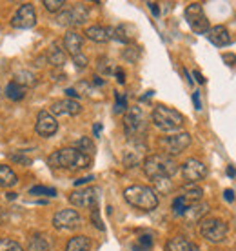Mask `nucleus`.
<instances>
[{"mask_svg":"<svg viewBox=\"0 0 236 251\" xmlns=\"http://www.w3.org/2000/svg\"><path fill=\"white\" fill-rule=\"evenodd\" d=\"M93 133H94V137H100V133H102V124H94Z\"/></svg>","mask_w":236,"mask_h":251,"instance_id":"09e8293b","label":"nucleus"},{"mask_svg":"<svg viewBox=\"0 0 236 251\" xmlns=\"http://www.w3.org/2000/svg\"><path fill=\"white\" fill-rule=\"evenodd\" d=\"M207 211H209V206H207L205 202H196V204H191V206L187 207V211L184 213V217H186L189 222H200L202 217H204Z\"/></svg>","mask_w":236,"mask_h":251,"instance_id":"5701e85b","label":"nucleus"},{"mask_svg":"<svg viewBox=\"0 0 236 251\" xmlns=\"http://www.w3.org/2000/svg\"><path fill=\"white\" fill-rule=\"evenodd\" d=\"M165 251H200V248L184 237H174V239L167 240Z\"/></svg>","mask_w":236,"mask_h":251,"instance_id":"aec40b11","label":"nucleus"},{"mask_svg":"<svg viewBox=\"0 0 236 251\" xmlns=\"http://www.w3.org/2000/svg\"><path fill=\"white\" fill-rule=\"evenodd\" d=\"M193 104H194V109L202 111V100H200V91H194V93H193Z\"/></svg>","mask_w":236,"mask_h":251,"instance_id":"ea45409f","label":"nucleus"},{"mask_svg":"<svg viewBox=\"0 0 236 251\" xmlns=\"http://www.w3.org/2000/svg\"><path fill=\"white\" fill-rule=\"evenodd\" d=\"M87 17H89V9L84 4H75L71 9L60 11L56 15V24L62 27H75V25L86 24Z\"/></svg>","mask_w":236,"mask_h":251,"instance_id":"6e6552de","label":"nucleus"},{"mask_svg":"<svg viewBox=\"0 0 236 251\" xmlns=\"http://www.w3.org/2000/svg\"><path fill=\"white\" fill-rule=\"evenodd\" d=\"M6 199H9V201H15V199H17V193H6Z\"/></svg>","mask_w":236,"mask_h":251,"instance_id":"603ef678","label":"nucleus"},{"mask_svg":"<svg viewBox=\"0 0 236 251\" xmlns=\"http://www.w3.org/2000/svg\"><path fill=\"white\" fill-rule=\"evenodd\" d=\"M98 71L102 75H111V73H115V69H113L111 62H109V58H106V57L98 58Z\"/></svg>","mask_w":236,"mask_h":251,"instance_id":"72a5a7b5","label":"nucleus"},{"mask_svg":"<svg viewBox=\"0 0 236 251\" xmlns=\"http://www.w3.org/2000/svg\"><path fill=\"white\" fill-rule=\"evenodd\" d=\"M180 171L186 184H196L207 176V166L198 158H187L180 166Z\"/></svg>","mask_w":236,"mask_h":251,"instance_id":"9d476101","label":"nucleus"},{"mask_svg":"<svg viewBox=\"0 0 236 251\" xmlns=\"http://www.w3.org/2000/svg\"><path fill=\"white\" fill-rule=\"evenodd\" d=\"M9 158H11L13 162H17V164H20V166H31L33 164V160L29 157H25V155H22V153H9Z\"/></svg>","mask_w":236,"mask_h":251,"instance_id":"f704fd0d","label":"nucleus"},{"mask_svg":"<svg viewBox=\"0 0 236 251\" xmlns=\"http://www.w3.org/2000/svg\"><path fill=\"white\" fill-rule=\"evenodd\" d=\"M142 168L145 176L151 178L153 182H158V180H164V178H171L180 170L176 160L173 157H169V155H164V153H155V155H149L147 158H143Z\"/></svg>","mask_w":236,"mask_h":251,"instance_id":"f257e3e1","label":"nucleus"},{"mask_svg":"<svg viewBox=\"0 0 236 251\" xmlns=\"http://www.w3.org/2000/svg\"><path fill=\"white\" fill-rule=\"evenodd\" d=\"M147 146L143 144V140H129V148L124 151V162L127 168H133L137 164L142 162V155L145 153Z\"/></svg>","mask_w":236,"mask_h":251,"instance_id":"dca6fc26","label":"nucleus"},{"mask_svg":"<svg viewBox=\"0 0 236 251\" xmlns=\"http://www.w3.org/2000/svg\"><path fill=\"white\" fill-rule=\"evenodd\" d=\"M42 4L46 6V9H47V11L56 13V11H60V9L66 6V0H44Z\"/></svg>","mask_w":236,"mask_h":251,"instance_id":"473e14b6","label":"nucleus"},{"mask_svg":"<svg viewBox=\"0 0 236 251\" xmlns=\"http://www.w3.org/2000/svg\"><path fill=\"white\" fill-rule=\"evenodd\" d=\"M205 35L209 38V42L212 46H216V48H225V46L231 44V35L225 25H212Z\"/></svg>","mask_w":236,"mask_h":251,"instance_id":"f3484780","label":"nucleus"},{"mask_svg":"<svg viewBox=\"0 0 236 251\" xmlns=\"http://www.w3.org/2000/svg\"><path fill=\"white\" fill-rule=\"evenodd\" d=\"M82 217L76 209H60L53 217V227L60 231H73L76 227H80Z\"/></svg>","mask_w":236,"mask_h":251,"instance_id":"9b49d317","label":"nucleus"},{"mask_svg":"<svg viewBox=\"0 0 236 251\" xmlns=\"http://www.w3.org/2000/svg\"><path fill=\"white\" fill-rule=\"evenodd\" d=\"M17 184H19L17 173L6 164H0V188H15Z\"/></svg>","mask_w":236,"mask_h":251,"instance_id":"4be33fe9","label":"nucleus"},{"mask_svg":"<svg viewBox=\"0 0 236 251\" xmlns=\"http://www.w3.org/2000/svg\"><path fill=\"white\" fill-rule=\"evenodd\" d=\"M124 199L127 204H131L137 209L142 211H153L158 206V193L149 186H142V184H135L124 189Z\"/></svg>","mask_w":236,"mask_h":251,"instance_id":"7ed1b4c3","label":"nucleus"},{"mask_svg":"<svg viewBox=\"0 0 236 251\" xmlns=\"http://www.w3.org/2000/svg\"><path fill=\"white\" fill-rule=\"evenodd\" d=\"M138 242H140V246H142L143 250H149L151 246H153V239H151V235H142Z\"/></svg>","mask_w":236,"mask_h":251,"instance_id":"58836bf2","label":"nucleus"},{"mask_svg":"<svg viewBox=\"0 0 236 251\" xmlns=\"http://www.w3.org/2000/svg\"><path fill=\"white\" fill-rule=\"evenodd\" d=\"M93 78H94V84H96V86H104V84H106V82H104V80H102V78H100V76H93Z\"/></svg>","mask_w":236,"mask_h":251,"instance_id":"8fccbe9b","label":"nucleus"},{"mask_svg":"<svg viewBox=\"0 0 236 251\" xmlns=\"http://www.w3.org/2000/svg\"><path fill=\"white\" fill-rule=\"evenodd\" d=\"M51 250V242L49 239L42 235V233H37L33 235L29 242H27V251H49Z\"/></svg>","mask_w":236,"mask_h":251,"instance_id":"393cba45","label":"nucleus"},{"mask_svg":"<svg viewBox=\"0 0 236 251\" xmlns=\"http://www.w3.org/2000/svg\"><path fill=\"white\" fill-rule=\"evenodd\" d=\"M147 6H149L151 13H153L155 17H160V7H158V4H156V2H147Z\"/></svg>","mask_w":236,"mask_h":251,"instance_id":"79ce46f5","label":"nucleus"},{"mask_svg":"<svg viewBox=\"0 0 236 251\" xmlns=\"http://www.w3.org/2000/svg\"><path fill=\"white\" fill-rule=\"evenodd\" d=\"M82 44H84V38L76 31H68L64 35V50H66V53L71 55V58L76 57V55H80Z\"/></svg>","mask_w":236,"mask_h":251,"instance_id":"a211bd4d","label":"nucleus"},{"mask_svg":"<svg viewBox=\"0 0 236 251\" xmlns=\"http://www.w3.org/2000/svg\"><path fill=\"white\" fill-rule=\"evenodd\" d=\"M35 24H37V13H35V6L29 2L22 4L11 17V25L17 29H29Z\"/></svg>","mask_w":236,"mask_h":251,"instance_id":"f8f14e48","label":"nucleus"},{"mask_svg":"<svg viewBox=\"0 0 236 251\" xmlns=\"http://www.w3.org/2000/svg\"><path fill=\"white\" fill-rule=\"evenodd\" d=\"M56 129H58V122H56V119L53 117V115L49 113V111H40L37 117V124H35V131L40 135V137L44 138H49L53 137L56 133Z\"/></svg>","mask_w":236,"mask_h":251,"instance_id":"4468645a","label":"nucleus"},{"mask_svg":"<svg viewBox=\"0 0 236 251\" xmlns=\"http://www.w3.org/2000/svg\"><path fill=\"white\" fill-rule=\"evenodd\" d=\"M151 119H153V124L160 129V131H165V133H171V131H178L182 129V126H184V115L180 111H176L173 107H167V106H156L153 109V115H151Z\"/></svg>","mask_w":236,"mask_h":251,"instance_id":"20e7f679","label":"nucleus"},{"mask_svg":"<svg viewBox=\"0 0 236 251\" xmlns=\"http://www.w3.org/2000/svg\"><path fill=\"white\" fill-rule=\"evenodd\" d=\"M13 82H17L22 88H35L37 86V75L27 71V69H22V71H17L15 76H13Z\"/></svg>","mask_w":236,"mask_h":251,"instance_id":"b1692460","label":"nucleus"},{"mask_svg":"<svg viewBox=\"0 0 236 251\" xmlns=\"http://www.w3.org/2000/svg\"><path fill=\"white\" fill-rule=\"evenodd\" d=\"M91 250V240L86 235H76L73 239H69L66 251H89Z\"/></svg>","mask_w":236,"mask_h":251,"instance_id":"a878e982","label":"nucleus"},{"mask_svg":"<svg viewBox=\"0 0 236 251\" xmlns=\"http://www.w3.org/2000/svg\"><path fill=\"white\" fill-rule=\"evenodd\" d=\"M91 222H93V226H94V227H98L100 231H104V229H106V226H104V222H102V219H100L98 206L91 209Z\"/></svg>","mask_w":236,"mask_h":251,"instance_id":"e433bc0d","label":"nucleus"},{"mask_svg":"<svg viewBox=\"0 0 236 251\" xmlns=\"http://www.w3.org/2000/svg\"><path fill=\"white\" fill-rule=\"evenodd\" d=\"M66 95H68V99H71V100H75V99H78V97H80V93H76L73 88L66 89Z\"/></svg>","mask_w":236,"mask_h":251,"instance_id":"a18cd8bd","label":"nucleus"},{"mask_svg":"<svg viewBox=\"0 0 236 251\" xmlns=\"http://www.w3.org/2000/svg\"><path fill=\"white\" fill-rule=\"evenodd\" d=\"M6 97L9 99V100H13V102H19V100H22L25 97V89L22 88V86H19L17 82H9L6 86Z\"/></svg>","mask_w":236,"mask_h":251,"instance_id":"c85d7f7f","label":"nucleus"},{"mask_svg":"<svg viewBox=\"0 0 236 251\" xmlns=\"http://www.w3.org/2000/svg\"><path fill=\"white\" fill-rule=\"evenodd\" d=\"M115 75H117L118 84H124V82H125V73H124V71H122V69H120V68L115 69Z\"/></svg>","mask_w":236,"mask_h":251,"instance_id":"37998d69","label":"nucleus"},{"mask_svg":"<svg viewBox=\"0 0 236 251\" xmlns=\"http://www.w3.org/2000/svg\"><path fill=\"white\" fill-rule=\"evenodd\" d=\"M47 62L51 64V66H55V68H60V66H64L66 64V53H64V50H60V46L58 44H53L47 50Z\"/></svg>","mask_w":236,"mask_h":251,"instance_id":"bb28decb","label":"nucleus"},{"mask_svg":"<svg viewBox=\"0 0 236 251\" xmlns=\"http://www.w3.org/2000/svg\"><path fill=\"white\" fill-rule=\"evenodd\" d=\"M49 113L53 117H76L82 111L80 102L71 100V99H64V100H56L51 104Z\"/></svg>","mask_w":236,"mask_h":251,"instance_id":"2eb2a0df","label":"nucleus"},{"mask_svg":"<svg viewBox=\"0 0 236 251\" xmlns=\"http://www.w3.org/2000/svg\"><path fill=\"white\" fill-rule=\"evenodd\" d=\"M29 195H37V197H56V189L47 188V186H33L29 189Z\"/></svg>","mask_w":236,"mask_h":251,"instance_id":"c756f323","label":"nucleus"},{"mask_svg":"<svg viewBox=\"0 0 236 251\" xmlns=\"http://www.w3.org/2000/svg\"><path fill=\"white\" fill-rule=\"evenodd\" d=\"M227 175H229V176L236 175V171H235V168H233V166H229V168H227Z\"/></svg>","mask_w":236,"mask_h":251,"instance_id":"3c124183","label":"nucleus"},{"mask_svg":"<svg viewBox=\"0 0 236 251\" xmlns=\"http://www.w3.org/2000/svg\"><path fill=\"white\" fill-rule=\"evenodd\" d=\"M200 235L212 244H220L227 235V224L216 217H205L200 220Z\"/></svg>","mask_w":236,"mask_h":251,"instance_id":"423d86ee","label":"nucleus"},{"mask_svg":"<svg viewBox=\"0 0 236 251\" xmlns=\"http://www.w3.org/2000/svg\"><path fill=\"white\" fill-rule=\"evenodd\" d=\"M91 180H94L93 175L84 176V178H78V180H75V186H76V188H80V186H84V184H87V182H91Z\"/></svg>","mask_w":236,"mask_h":251,"instance_id":"a19ab883","label":"nucleus"},{"mask_svg":"<svg viewBox=\"0 0 236 251\" xmlns=\"http://www.w3.org/2000/svg\"><path fill=\"white\" fill-rule=\"evenodd\" d=\"M117 104H115V113H122L127 109V99H125V95L122 93H117Z\"/></svg>","mask_w":236,"mask_h":251,"instance_id":"c9c22d12","label":"nucleus"},{"mask_svg":"<svg viewBox=\"0 0 236 251\" xmlns=\"http://www.w3.org/2000/svg\"><path fill=\"white\" fill-rule=\"evenodd\" d=\"M186 20L189 27L198 35H205L209 31V20L205 17L202 4H198V2H193L186 7Z\"/></svg>","mask_w":236,"mask_h":251,"instance_id":"1a4fd4ad","label":"nucleus"},{"mask_svg":"<svg viewBox=\"0 0 236 251\" xmlns=\"http://www.w3.org/2000/svg\"><path fill=\"white\" fill-rule=\"evenodd\" d=\"M158 146L162 148L164 155H169V157L174 158V155H180L182 151L191 146V135L187 131H182L169 135V137H162L158 140Z\"/></svg>","mask_w":236,"mask_h":251,"instance_id":"0eeeda50","label":"nucleus"},{"mask_svg":"<svg viewBox=\"0 0 236 251\" xmlns=\"http://www.w3.org/2000/svg\"><path fill=\"white\" fill-rule=\"evenodd\" d=\"M178 197L184 199V201L191 206V204H196V202L202 201L204 189L200 188V186H196V184H186V186L180 189V195H178Z\"/></svg>","mask_w":236,"mask_h":251,"instance_id":"6ab92c4d","label":"nucleus"},{"mask_svg":"<svg viewBox=\"0 0 236 251\" xmlns=\"http://www.w3.org/2000/svg\"><path fill=\"white\" fill-rule=\"evenodd\" d=\"M187 207H189V204H187L184 199H180V197H176L173 201V213L178 215V217H182V215L187 211Z\"/></svg>","mask_w":236,"mask_h":251,"instance_id":"2f4dec72","label":"nucleus"},{"mask_svg":"<svg viewBox=\"0 0 236 251\" xmlns=\"http://www.w3.org/2000/svg\"><path fill=\"white\" fill-rule=\"evenodd\" d=\"M86 37L89 40H93V42H98V44H104L107 40H111L109 38V27L106 25H89L86 29Z\"/></svg>","mask_w":236,"mask_h":251,"instance_id":"412c9836","label":"nucleus"},{"mask_svg":"<svg viewBox=\"0 0 236 251\" xmlns=\"http://www.w3.org/2000/svg\"><path fill=\"white\" fill-rule=\"evenodd\" d=\"M225 201H229V202H233L235 201V191L233 189H225Z\"/></svg>","mask_w":236,"mask_h":251,"instance_id":"49530a36","label":"nucleus"},{"mask_svg":"<svg viewBox=\"0 0 236 251\" xmlns=\"http://www.w3.org/2000/svg\"><path fill=\"white\" fill-rule=\"evenodd\" d=\"M73 148H76L78 151H82V153H84V155H87V157H93L94 151H96V148H94V142L89 137H80L78 140H75Z\"/></svg>","mask_w":236,"mask_h":251,"instance_id":"cd10ccee","label":"nucleus"},{"mask_svg":"<svg viewBox=\"0 0 236 251\" xmlns=\"http://www.w3.org/2000/svg\"><path fill=\"white\" fill-rule=\"evenodd\" d=\"M0 251H24L22 246L13 239H0Z\"/></svg>","mask_w":236,"mask_h":251,"instance_id":"7c9ffc66","label":"nucleus"},{"mask_svg":"<svg viewBox=\"0 0 236 251\" xmlns=\"http://www.w3.org/2000/svg\"><path fill=\"white\" fill-rule=\"evenodd\" d=\"M222 58H224L225 62L229 64V66H235V64H236V55H229V53H224V55H222Z\"/></svg>","mask_w":236,"mask_h":251,"instance_id":"c03bdc74","label":"nucleus"},{"mask_svg":"<svg viewBox=\"0 0 236 251\" xmlns=\"http://www.w3.org/2000/svg\"><path fill=\"white\" fill-rule=\"evenodd\" d=\"M91 162H93V158L84 155L82 151H78L73 146L55 151L47 158V164H49L51 168H64V170H71V171L87 170V168H91Z\"/></svg>","mask_w":236,"mask_h":251,"instance_id":"f03ea898","label":"nucleus"},{"mask_svg":"<svg viewBox=\"0 0 236 251\" xmlns=\"http://www.w3.org/2000/svg\"><path fill=\"white\" fill-rule=\"evenodd\" d=\"M193 75H194V78H196V80H198V84H205V78H204V75H202V73H200V71H194Z\"/></svg>","mask_w":236,"mask_h":251,"instance_id":"de8ad7c7","label":"nucleus"},{"mask_svg":"<svg viewBox=\"0 0 236 251\" xmlns=\"http://www.w3.org/2000/svg\"><path fill=\"white\" fill-rule=\"evenodd\" d=\"M73 62H75V66L78 69H86L87 68V64H89V60H87L86 55H76V57H73Z\"/></svg>","mask_w":236,"mask_h":251,"instance_id":"4c0bfd02","label":"nucleus"},{"mask_svg":"<svg viewBox=\"0 0 236 251\" xmlns=\"http://www.w3.org/2000/svg\"><path fill=\"white\" fill-rule=\"evenodd\" d=\"M133 251H142V250H140V248H138V246H135V248H133Z\"/></svg>","mask_w":236,"mask_h":251,"instance_id":"864d4df0","label":"nucleus"},{"mask_svg":"<svg viewBox=\"0 0 236 251\" xmlns=\"http://www.w3.org/2000/svg\"><path fill=\"white\" fill-rule=\"evenodd\" d=\"M124 129L129 140H142V135L147 131V122L143 117V111L138 106H133L125 111Z\"/></svg>","mask_w":236,"mask_h":251,"instance_id":"39448f33","label":"nucleus"},{"mask_svg":"<svg viewBox=\"0 0 236 251\" xmlns=\"http://www.w3.org/2000/svg\"><path fill=\"white\" fill-rule=\"evenodd\" d=\"M69 202L76 207H96L98 206V189L96 188H84L76 189L69 195Z\"/></svg>","mask_w":236,"mask_h":251,"instance_id":"ddd939ff","label":"nucleus"}]
</instances>
